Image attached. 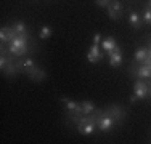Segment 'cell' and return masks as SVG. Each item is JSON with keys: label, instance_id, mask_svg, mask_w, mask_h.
I'll use <instances>...</instances> for the list:
<instances>
[{"label": "cell", "instance_id": "cell-5", "mask_svg": "<svg viewBox=\"0 0 151 144\" xmlns=\"http://www.w3.org/2000/svg\"><path fill=\"white\" fill-rule=\"evenodd\" d=\"M134 95H135L138 99H145L146 96L150 95L148 82H145L143 78H137L135 83H134Z\"/></svg>", "mask_w": 151, "mask_h": 144}, {"label": "cell", "instance_id": "cell-14", "mask_svg": "<svg viewBox=\"0 0 151 144\" xmlns=\"http://www.w3.org/2000/svg\"><path fill=\"white\" fill-rule=\"evenodd\" d=\"M116 46H117V42H116V38H114V37H106L105 40L101 42V50L105 53L106 51H111V50L116 48Z\"/></svg>", "mask_w": 151, "mask_h": 144}, {"label": "cell", "instance_id": "cell-7", "mask_svg": "<svg viewBox=\"0 0 151 144\" xmlns=\"http://www.w3.org/2000/svg\"><path fill=\"white\" fill-rule=\"evenodd\" d=\"M103 56H105V51L100 50V45L92 43V46L88 48V51H87V61L88 63L95 64V63H98V61H101Z\"/></svg>", "mask_w": 151, "mask_h": 144}, {"label": "cell", "instance_id": "cell-1", "mask_svg": "<svg viewBox=\"0 0 151 144\" xmlns=\"http://www.w3.org/2000/svg\"><path fill=\"white\" fill-rule=\"evenodd\" d=\"M29 32H26V34H18L16 38H13L12 42L8 43V50L12 55H15L18 58H23L26 56L27 53L31 51V45H29Z\"/></svg>", "mask_w": 151, "mask_h": 144}, {"label": "cell", "instance_id": "cell-9", "mask_svg": "<svg viewBox=\"0 0 151 144\" xmlns=\"http://www.w3.org/2000/svg\"><path fill=\"white\" fill-rule=\"evenodd\" d=\"M27 77H29V80H31V82H35V83H39V82L45 80L47 72L42 69V67L35 66V67H32V69H31V72L27 74Z\"/></svg>", "mask_w": 151, "mask_h": 144}, {"label": "cell", "instance_id": "cell-6", "mask_svg": "<svg viewBox=\"0 0 151 144\" xmlns=\"http://www.w3.org/2000/svg\"><path fill=\"white\" fill-rule=\"evenodd\" d=\"M105 55L109 58V66L111 67H119L122 64V48L119 45L116 48H113L111 51H106Z\"/></svg>", "mask_w": 151, "mask_h": 144}, {"label": "cell", "instance_id": "cell-15", "mask_svg": "<svg viewBox=\"0 0 151 144\" xmlns=\"http://www.w3.org/2000/svg\"><path fill=\"white\" fill-rule=\"evenodd\" d=\"M23 66H24V71H23V74H29L32 67H35V63H34V59L32 58H23Z\"/></svg>", "mask_w": 151, "mask_h": 144}, {"label": "cell", "instance_id": "cell-2", "mask_svg": "<svg viewBox=\"0 0 151 144\" xmlns=\"http://www.w3.org/2000/svg\"><path fill=\"white\" fill-rule=\"evenodd\" d=\"M103 114L113 117L114 120H116V125H122V122L127 117V109H125L122 104H109L108 107L103 109Z\"/></svg>", "mask_w": 151, "mask_h": 144}, {"label": "cell", "instance_id": "cell-23", "mask_svg": "<svg viewBox=\"0 0 151 144\" xmlns=\"http://www.w3.org/2000/svg\"><path fill=\"white\" fill-rule=\"evenodd\" d=\"M137 99H138V98H137L135 95H132V96H130V104H135V103H137Z\"/></svg>", "mask_w": 151, "mask_h": 144}, {"label": "cell", "instance_id": "cell-11", "mask_svg": "<svg viewBox=\"0 0 151 144\" xmlns=\"http://www.w3.org/2000/svg\"><path fill=\"white\" fill-rule=\"evenodd\" d=\"M134 78H143V80H150L151 78V69L145 64H140L137 66V71H135V77Z\"/></svg>", "mask_w": 151, "mask_h": 144}, {"label": "cell", "instance_id": "cell-20", "mask_svg": "<svg viewBox=\"0 0 151 144\" xmlns=\"http://www.w3.org/2000/svg\"><path fill=\"white\" fill-rule=\"evenodd\" d=\"M111 3V0H95V5L100 6V8H108Z\"/></svg>", "mask_w": 151, "mask_h": 144}, {"label": "cell", "instance_id": "cell-17", "mask_svg": "<svg viewBox=\"0 0 151 144\" xmlns=\"http://www.w3.org/2000/svg\"><path fill=\"white\" fill-rule=\"evenodd\" d=\"M52 34H53V29L50 27V26H44V27L40 29V34H39V37H40L42 40H47V38L52 37Z\"/></svg>", "mask_w": 151, "mask_h": 144}, {"label": "cell", "instance_id": "cell-26", "mask_svg": "<svg viewBox=\"0 0 151 144\" xmlns=\"http://www.w3.org/2000/svg\"><path fill=\"white\" fill-rule=\"evenodd\" d=\"M148 50H150V55H151V42L148 43Z\"/></svg>", "mask_w": 151, "mask_h": 144}, {"label": "cell", "instance_id": "cell-19", "mask_svg": "<svg viewBox=\"0 0 151 144\" xmlns=\"http://www.w3.org/2000/svg\"><path fill=\"white\" fill-rule=\"evenodd\" d=\"M142 19H143V23H145V24L151 26V8L145 6V10H143V13H142Z\"/></svg>", "mask_w": 151, "mask_h": 144}, {"label": "cell", "instance_id": "cell-22", "mask_svg": "<svg viewBox=\"0 0 151 144\" xmlns=\"http://www.w3.org/2000/svg\"><path fill=\"white\" fill-rule=\"evenodd\" d=\"M142 64H145V66H148V67H150V69H151V55H150L148 58H146V59H145V61H143V63H142Z\"/></svg>", "mask_w": 151, "mask_h": 144}, {"label": "cell", "instance_id": "cell-21", "mask_svg": "<svg viewBox=\"0 0 151 144\" xmlns=\"http://www.w3.org/2000/svg\"><path fill=\"white\" fill-rule=\"evenodd\" d=\"M100 40H101V34H100V32H96V34L93 35V43L100 45Z\"/></svg>", "mask_w": 151, "mask_h": 144}, {"label": "cell", "instance_id": "cell-4", "mask_svg": "<svg viewBox=\"0 0 151 144\" xmlns=\"http://www.w3.org/2000/svg\"><path fill=\"white\" fill-rule=\"evenodd\" d=\"M108 16H109V19L113 21H117L122 18V13H124V5L119 2V0H111L109 6H108Z\"/></svg>", "mask_w": 151, "mask_h": 144}, {"label": "cell", "instance_id": "cell-24", "mask_svg": "<svg viewBox=\"0 0 151 144\" xmlns=\"http://www.w3.org/2000/svg\"><path fill=\"white\" fill-rule=\"evenodd\" d=\"M148 86H150V95H151V78H150V82H148Z\"/></svg>", "mask_w": 151, "mask_h": 144}, {"label": "cell", "instance_id": "cell-13", "mask_svg": "<svg viewBox=\"0 0 151 144\" xmlns=\"http://www.w3.org/2000/svg\"><path fill=\"white\" fill-rule=\"evenodd\" d=\"M81 110H82L84 115H92L96 110V107H95V104H93L92 101H82L81 103Z\"/></svg>", "mask_w": 151, "mask_h": 144}, {"label": "cell", "instance_id": "cell-12", "mask_svg": "<svg viewBox=\"0 0 151 144\" xmlns=\"http://www.w3.org/2000/svg\"><path fill=\"white\" fill-rule=\"evenodd\" d=\"M148 56H150V50H148V46H140V48H137L134 59H135V61H138V63H143V61H145Z\"/></svg>", "mask_w": 151, "mask_h": 144}, {"label": "cell", "instance_id": "cell-8", "mask_svg": "<svg viewBox=\"0 0 151 144\" xmlns=\"http://www.w3.org/2000/svg\"><path fill=\"white\" fill-rule=\"evenodd\" d=\"M16 35L18 32L15 31L13 26H3L2 31H0V40H2V43H10L13 38H16Z\"/></svg>", "mask_w": 151, "mask_h": 144}, {"label": "cell", "instance_id": "cell-18", "mask_svg": "<svg viewBox=\"0 0 151 144\" xmlns=\"http://www.w3.org/2000/svg\"><path fill=\"white\" fill-rule=\"evenodd\" d=\"M13 27H15V31L18 34H26L27 32V26L26 23H23V21H16L15 24H13Z\"/></svg>", "mask_w": 151, "mask_h": 144}, {"label": "cell", "instance_id": "cell-3", "mask_svg": "<svg viewBox=\"0 0 151 144\" xmlns=\"http://www.w3.org/2000/svg\"><path fill=\"white\" fill-rule=\"evenodd\" d=\"M114 127H117L116 120H114L113 117H109V115L101 114L98 118H96V128H98L101 133H109Z\"/></svg>", "mask_w": 151, "mask_h": 144}, {"label": "cell", "instance_id": "cell-16", "mask_svg": "<svg viewBox=\"0 0 151 144\" xmlns=\"http://www.w3.org/2000/svg\"><path fill=\"white\" fill-rule=\"evenodd\" d=\"M15 63H16V61H15ZM15 63H12L10 66H6V69L3 71V74H5L8 78H13V77H15V75L18 74V72H19V71H18V67H16V64H15Z\"/></svg>", "mask_w": 151, "mask_h": 144}, {"label": "cell", "instance_id": "cell-10", "mask_svg": "<svg viewBox=\"0 0 151 144\" xmlns=\"http://www.w3.org/2000/svg\"><path fill=\"white\" fill-rule=\"evenodd\" d=\"M129 23H130L132 29H135V31H138V29H142L143 26V19L142 16H140L137 11H134V10H130V14H129Z\"/></svg>", "mask_w": 151, "mask_h": 144}, {"label": "cell", "instance_id": "cell-25", "mask_svg": "<svg viewBox=\"0 0 151 144\" xmlns=\"http://www.w3.org/2000/svg\"><path fill=\"white\" fill-rule=\"evenodd\" d=\"M146 6H148V8H151V0H148V3H146Z\"/></svg>", "mask_w": 151, "mask_h": 144}]
</instances>
